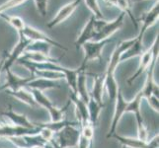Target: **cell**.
<instances>
[{
    "instance_id": "obj_39",
    "label": "cell",
    "mask_w": 159,
    "mask_h": 148,
    "mask_svg": "<svg viewBox=\"0 0 159 148\" xmlns=\"http://www.w3.org/2000/svg\"><path fill=\"white\" fill-rule=\"evenodd\" d=\"M0 59H1V58H0Z\"/></svg>"
},
{
    "instance_id": "obj_13",
    "label": "cell",
    "mask_w": 159,
    "mask_h": 148,
    "mask_svg": "<svg viewBox=\"0 0 159 148\" xmlns=\"http://www.w3.org/2000/svg\"><path fill=\"white\" fill-rule=\"evenodd\" d=\"M82 1H83V0H73V1L64 5V6L57 13V15L47 24V27L48 28H54L56 26L61 24L62 22L67 20L70 16L75 12V10L78 8V6Z\"/></svg>"
},
{
    "instance_id": "obj_7",
    "label": "cell",
    "mask_w": 159,
    "mask_h": 148,
    "mask_svg": "<svg viewBox=\"0 0 159 148\" xmlns=\"http://www.w3.org/2000/svg\"><path fill=\"white\" fill-rule=\"evenodd\" d=\"M114 103H115L114 114H113L111 124H110V128L107 133V138H111L113 134L117 133V128L120 123V120L122 119L125 114H127L125 113V109H127V106H128V101L124 98L123 93L120 90L118 92V95Z\"/></svg>"
},
{
    "instance_id": "obj_1",
    "label": "cell",
    "mask_w": 159,
    "mask_h": 148,
    "mask_svg": "<svg viewBox=\"0 0 159 148\" xmlns=\"http://www.w3.org/2000/svg\"><path fill=\"white\" fill-rule=\"evenodd\" d=\"M134 39L127 40L120 42L119 45L116 47L115 51L113 52L111 57H110L109 63L106 71L104 72V85H105V91H107L109 99L111 102H115L116 97L118 95V92L120 91L119 84L115 78V72L116 69L119 66V64L120 63V56L122 54L129 48V47L133 45Z\"/></svg>"
},
{
    "instance_id": "obj_17",
    "label": "cell",
    "mask_w": 159,
    "mask_h": 148,
    "mask_svg": "<svg viewBox=\"0 0 159 148\" xmlns=\"http://www.w3.org/2000/svg\"><path fill=\"white\" fill-rule=\"evenodd\" d=\"M158 16H159V3L157 1L154 4V6H153L149 11H147V12L143 13V15H142L141 22H140L141 28L139 30V33L138 36L143 38L146 31L158 20Z\"/></svg>"
},
{
    "instance_id": "obj_8",
    "label": "cell",
    "mask_w": 159,
    "mask_h": 148,
    "mask_svg": "<svg viewBox=\"0 0 159 148\" xmlns=\"http://www.w3.org/2000/svg\"><path fill=\"white\" fill-rule=\"evenodd\" d=\"M111 138L116 139L118 142L122 144V146H125L127 148H158L159 146L158 134H156L154 137L147 141L140 140L138 137L134 138L129 137V136H123L118 133L113 134Z\"/></svg>"
},
{
    "instance_id": "obj_22",
    "label": "cell",
    "mask_w": 159,
    "mask_h": 148,
    "mask_svg": "<svg viewBox=\"0 0 159 148\" xmlns=\"http://www.w3.org/2000/svg\"><path fill=\"white\" fill-rule=\"evenodd\" d=\"M76 95H77L82 101L86 104L90 99L89 91L87 89V74L86 70L81 71L77 77V83H76Z\"/></svg>"
},
{
    "instance_id": "obj_9",
    "label": "cell",
    "mask_w": 159,
    "mask_h": 148,
    "mask_svg": "<svg viewBox=\"0 0 159 148\" xmlns=\"http://www.w3.org/2000/svg\"><path fill=\"white\" fill-rule=\"evenodd\" d=\"M19 34V41L17 43V45L15 46V47L12 49V52L10 53L6 54V58L4 61V66L3 70L6 69H11L12 65L18 61V59L23 56V53L26 52V48L30 45L31 41L22 34V33H18Z\"/></svg>"
},
{
    "instance_id": "obj_29",
    "label": "cell",
    "mask_w": 159,
    "mask_h": 148,
    "mask_svg": "<svg viewBox=\"0 0 159 148\" xmlns=\"http://www.w3.org/2000/svg\"><path fill=\"white\" fill-rule=\"evenodd\" d=\"M26 0H7L6 2L0 5V15L3 14L5 11L10 10L12 8L18 7L19 5H21L22 3H24Z\"/></svg>"
},
{
    "instance_id": "obj_15",
    "label": "cell",
    "mask_w": 159,
    "mask_h": 148,
    "mask_svg": "<svg viewBox=\"0 0 159 148\" xmlns=\"http://www.w3.org/2000/svg\"><path fill=\"white\" fill-rule=\"evenodd\" d=\"M97 20L98 19H96L93 15L91 16V18L86 23L83 30L81 31L80 35L78 36L77 40H76L74 43V46H75L76 49L81 48V47L83 46L85 43L93 41V39H94V37L96 36V33H97V28H96Z\"/></svg>"
},
{
    "instance_id": "obj_31",
    "label": "cell",
    "mask_w": 159,
    "mask_h": 148,
    "mask_svg": "<svg viewBox=\"0 0 159 148\" xmlns=\"http://www.w3.org/2000/svg\"><path fill=\"white\" fill-rule=\"evenodd\" d=\"M145 100L147 101V104L148 106L153 110L154 112L158 113V107H159V99H158V95H154L152 94L149 97L145 98Z\"/></svg>"
},
{
    "instance_id": "obj_25",
    "label": "cell",
    "mask_w": 159,
    "mask_h": 148,
    "mask_svg": "<svg viewBox=\"0 0 159 148\" xmlns=\"http://www.w3.org/2000/svg\"><path fill=\"white\" fill-rule=\"evenodd\" d=\"M52 47V46L48 43L35 41V42L30 43V45L26 48V52H40V53L47 54V56H50Z\"/></svg>"
},
{
    "instance_id": "obj_35",
    "label": "cell",
    "mask_w": 159,
    "mask_h": 148,
    "mask_svg": "<svg viewBox=\"0 0 159 148\" xmlns=\"http://www.w3.org/2000/svg\"><path fill=\"white\" fill-rule=\"evenodd\" d=\"M139 1H143V0H131V2H139Z\"/></svg>"
},
{
    "instance_id": "obj_2",
    "label": "cell",
    "mask_w": 159,
    "mask_h": 148,
    "mask_svg": "<svg viewBox=\"0 0 159 148\" xmlns=\"http://www.w3.org/2000/svg\"><path fill=\"white\" fill-rule=\"evenodd\" d=\"M76 124H69L62 128L51 140L59 148H74L77 147L81 139V129L76 128ZM50 141V142H51Z\"/></svg>"
},
{
    "instance_id": "obj_10",
    "label": "cell",
    "mask_w": 159,
    "mask_h": 148,
    "mask_svg": "<svg viewBox=\"0 0 159 148\" xmlns=\"http://www.w3.org/2000/svg\"><path fill=\"white\" fill-rule=\"evenodd\" d=\"M22 33L27 39H29L31 42H35V41H40V42H46V43H51L52 47H57V48L61 49V51H67V47H65L61 43H59L58 42H57L56 40L52 39L51 37L47 36L46 34H43V32H41L40 30H38L36 28L32 26H29V25H25V27L22 30Z\"/></svg>"
},
{
    "instance_id": "obj_34",
    "label": "cell",
    "mask_w": 159,
    "mask_h": 148,
    "mask_svg": "<svg viewBox=\"0 0 159 148\" xmlns=\"http://www.w3.org/2000/svg\"><path fill=\"white\" fill-rule=\"evenodd\" d=\"M48 144H50V145H51V146H52V148H59L58 146H57V145H56V144H54V143H53V142H52V141H51V142H50V143H48Z\"/></svg>"
},
{
    "instance_id": "obj_37",
    "label": "cell",
    "mask_w": 159,
    "mask_h": 148,
    "mask_svg": "<svg viewBox=\"0 0 159 148\" xmlns=\"http://www.w3.org/2000/svg\"><path fill=\"white\" fill-rule=\"evenodd\" d=\"M122 148H127V147H125V146H122Z\"/></svg>"
},
{
    "instance_id": "obj_36",
    "label": "cell",
    "mask_w": 159,
    "mask_h": 148,
    "mask_svg": "<svg viewBox=\"0 0 159 148\" xmlns=\"http://www.w3.org/2000/svg\"><path fill=\"white\" fill-rule=\"evenodd\" d=\"M45 148H52V146H51L50 144H48V145H47V146H46Z\"/></svg>"
},
{
    "instance_id": "obj_38",
    "label": "cell",
    "mask_w": 159,
    "mask_h": 148,
    "mask_svg": "<svg viewBox=\"0 0 159 148\" xmlns=\"http://www.w3.org/2000/svg\"><path fill=\"white\" fill-rule=\"evenodd\" d=\"M130 1H131V0H130Z\"/></svg>"
},
{
    "instance_id": "obj_23",
    "label": "cell",
    "mask_w": 159,
    "mask_h": 148,
    "mask_svg": "<svg viewBox=\"0 0 159 148\" xmlns=\"http://www.w3.org/2000/svg\"><path fill=\"white\" fill-rule=\"evenodd\" d=\"M19 59H24L28 60V61L34 62V63H43V62H53V63H58L60 58H54L47 54L40 53V52H24Z\"/></svg>"
},
{
    "instance_id": "obj_16",
    "label": "cell",
    "mask_w": 159,
    "mask_h": 148,
    "mask_svg": "<svg viewBox=\"0 0 159 148\" xmlns=\"http://www.w3.org/2000/svg\"><path fill=\"white\" fill-rule=\"evenodd\" d=\"M1 116H3L5 119H7L9 120L10 124L13 125H17V127H22V128H35L37 127H35L34 123L30 122L25 114H18L14 112L12 108L9 107L8 110H6L5 112L0 113Z\"/></svg>"
},
{
    "instance_id": "obj_4",
    "label": "cell",
    "mask_w": 159,
    "mask_h": 148,
    "mask_svg": "<svg viewBox=\"0 0 159 148\" xmlns=\"http://www.w3.org/2000/svg\"><path fill=\"white\" fill-rule=\"evenodd\" d=\"M125 17V13L122 12L116 19L111 22H106L103 20L97 21V33L93 41L100 42L107 39H111V37L115 33L118 32L123 27Z\"/></svg>"
},
{
    "instance_id": "obj_33",
    "label": "cell",
    "mask_w": 159,
    "mask_h": 148,
    "mask_svg": "<svg viewBox=\"0 0 159 148\" xmlns=\"http://www.w3.org/2000/svg\"><path fill=\"white\" fill-rule=\"evenodd\" d=\"M5 58H6V54L0 59V74H1L2 70H3V66H4V61H5Z\"/></svg>"
},
{
    "instance_id": "obj_5",
    "label": "cell",
    "mask_w": 159,
    "mask_h": 148,
    "mask_svg": "<svg viewBox=\"0 0 159 148\" xmlns=\"http://www.w3.org/2000/svg\"><path fill=\"white\" fill-rule=\"evenodd\" d=\"M158 45H159V42H158V35H157L154 42H153V43H152V46L148 49L144 51L143 53L140 56V61H139V67H138V69H136V71L127 80V82L129 85L133 84V82L135 81L139 77V76H141L142 74H143L147 70V68L149 67L153 57H154L158 53Z\"/></svg>"
},
{
    "instance_id": "obj_30",
    "label": "cell",
    "mask_w": 159,
    "mask_h": 148,
    "mask_svg": "<svg viewBox=\"0 0 159 148\" xmlns=\"http://www.w3.org/2000/svg\"><path fill=\"white\" fill-rule=\"evenodd\" d=\"M35 2L37 11L39 12L43 17H45L48 12V0H33Z\"/></svg>"
},
{
    "instance_id": "obj_28",
    "label": "cell",
    "mask_w": 159,
    "mask_h": 148,
    "mask_svg": "<svg viewBox=\"0 0 159 148\" xmlns=\"http://www.w3.org/2000/svg\"><path fill=\"white\" fill-rule=\"evenodd\" d=\"M86 6L88 7L91 12L93 13V16L96 18V19H104V15L102 13V11L99 7V4H98L97 0H84Z\"/></svg>"
},
{
    "instance_id": "obj_27",
    "label": "cell",
    "mask_w": 159,
    "mask_h": 148,
    "mask_svg": "<svg viewBox=\"0 0 159 148\" xmlns=\"http://www.w3.org/2000/svg\"><path fill=\"white\" fill-rule=\"evenodd\" d=\"M0 17H2L8 24H10L11 26H12L18 33L22 32V30H23V28L26 25L25 21L22 18H20V17H17V16H10V15H6V14H1V15H0Z\"/></svg>"
},
{
    "instance_id": "obj_14",
    "label": "cell",
    "mask_w": 159,
    "mask_h": 148,
    "mask_svg": "<svg viewBox=\"0 0 159 148\" xmlns=\"http://www.w3.org/2000/svg\"><path fill=\"white\" fill-rule=\"evenodd\" d=\"M69 101L74 104L75 114L78 119L77 123L80 124V128L84 127V125H86V124L91 123L90 118H89L88 108H87V104L84 101H82L77 95L74 94V93H71Z\"/></svg>"
},
{
    "instance_id": "obj_12",
    "label": "cell",
    "mask_w": 159,
    "mask_h": 148,
    "mask_svg": "<svg viewBox=\"0 0 159 148\" xmlns=\"http://www.w3.org/2000/svg\"><path fill=\"white\" fill-rule=\"evenodd\" d=\"M6 82L3 86L0 87V91L3 90H18L21 88H27V85L32 81L36 76L31 75L30 77H20L19 75L15 74L11 69H6Z\"/></svg>"
},
{
    "instance_id": "obj_11",
    "label": "cell",
    "mask_w": 159,
    "mask_h": 148,
    "mask_svg": "<svg viewBox=\"0 0 159 148\" xmlns=\"http://www.w3.org/2000/svg\"><path fill=\"white\" fill-rule=\"evenodd\" d=\"M157 60H158V53L153 57L149 67L146 70V79H145L143 87H142L140 90L142 95H143V99L149 97L152 94L158 95V85L154 81V71H155Z\"/></svg>"
},
{
    "instance_id": "obj_24",
    "label": "cell",
    "mask_w": 159,
    "mask_h": 148,
    "mask_svg": "<svg viewBox=\"0 0 159 148\" xmlns=\"http://www.w3.org/2000/svg\"><path fill=\"white\" fill-rule=\"evenodd\" d=\"M87 108H88V112H89L90 122L93 125H94V127H96V124H97L98 120H99V118H100V114L102 112L104 106L100 105L99 103H97L95 100H93L92 98H90L88 103H87Z\"/></svg>"
},
{
    "instance_id": "obj_3",
    "label": "cell",
    "mask_w": 159,
    "mask_h": 148,
    "mask_svg": "<svg viewBox=\"0 0 159 148\" xmlns=\"http://www.w3.org/2000/svg\"><path fill=\"white\" fill-rule=\"evenodd\" d=\"M32 93L33 97L35 99V102L38 106H40L43 109H46L51 116V122H60V120L64 119V114L67 111V108L71 104L70 101L65 105L63 108H57L53 105L52 102L48 99L43 92H41L39 90L35 89H29Z\"/></svg>"
},
{
    "instance_id": "obj_18",
    "label": "cell",
    "mask_w": 159,
    "mask_h": 148,
    "mask_svg": "<svg viewBox=\"0 0 159 148\" xmlns=\"http://www.w3.org/2000/svg\"><path fill=\"white\" fill-rule=\"evenodd\" d=\"M94 76V80H93V87L91 92H89L90 98L95 100L100 105L104 106L103 96L104 92H105V85H104V73L103 74H91Z\"/></svg>"
},
{
    "instance_id": "obj_6",
    "label": "cell",
    "mask_w": 159,
    "mask_h": 148,
    "mask_svg": "<svg viewBox=\"0 0 159 148\" xmlns=\"http://www.w3.org/2000/svg\"><path fill=\"white\" fill-rule=\"evenodd\" d=\"M112 42V39H107L100 42L90 41L85 43L81 48L84 51V58L82 64L83 66H87V63L93 61V60H101L102 59V52L109 43Z\"/></svg>"
},
{
    "instance_id": "obj_32",
    "label": "cell",
    "mask_w": 159,
    "mask_h": 148,
    "mask_svg": "<svg viewBox=\"0 0 159 148\" xmlns=\"http://www.w3.org/2000/svg\"><path fill=\"white\" fill-rule=\"evenodd\" d=\"M108 5H111V6H116L117 7V0H104Z\"/></svg>"
},
{
    "instance_id": "obj_21",
    "label": "cell",
    "mask_w": 159,
    "mask_h": 148,
    "mask_svg": "<svg viewBox=\"0 0 159 148\" xmlns=\"http://www.w3.org/2000/svg\"><path fill=\"white\" fill-rule=\"evenodd\" d=\"M27 88L45 92L46 90H50V89H59V88H61V85H60L57 81L35 77L28 83Z\"/></svg>"
},
{
    "instance_id": "obj_19",
    "label": "cell",
    "mask_w": 159,
    "mask_h": 148,
    "mask_svg": "<svg viewBox=\"0 0 159 148\" xmlns=\"http://www.w3.org/2000/svg\"><path fill=\"white\" fill-rule=\"evenodd\" d=\"M5 93L31 108H35L38 106L37 103L35 102V99L33 97L31 91L28 88H21V89L14 90V91L13 90H5Z\"/></svg>"
},
{
    "instance_id": "obj_26",
    "label": "cell",
    "mask_w": 159,
    "mask_h": 148,
    "mask_svg": "<svg viewBox=\"0 0 159 148\" xmlns=\"http://www.w3.org/2000/svg\"><path fill=\"white\" fill-rule=\"evenodd\" d=\"M31 75H34L38 78H43L53 81H58L60 79H64V75L58 71L52 70H31Z\"/></svg>"
},
{
    "instance_id": "obj_20",
    "label": "cell",
    "mask_w": 159,
    "mask_h": 148,
    "mask_svg": "<svg viewBox=\"0 0 159 148\" xmlns=\"http://www.w3.org/2000/svg\"><path fill=\"white\" fill-rule=\"evenodd\" d=\"M144 52V46H143V38L136 36L134 40L133 45L129 47V49H127L120 56V62L125 60H129L135 56H140Z\"/></svg>"
}]
</instances>
